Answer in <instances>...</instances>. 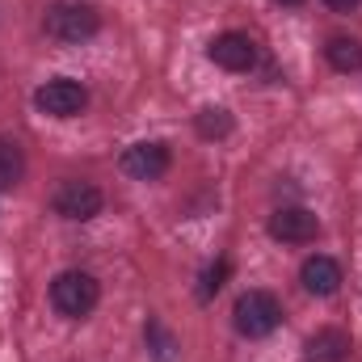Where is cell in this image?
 Instances as JSON below:
<instances>
[{
	"label": "cell",
	"instance_id": "8",
	"mask_svg": "<svg viewBox=\"0 0 362 362\" xmlns=\"http://www.w3.org/2000/svg\"><path fill=\"white\" fill-rule=\"evenodd\" d=\"M270 236L282 245H312L320 236V219L308 206H278L270 215Z\"/></svg>",
	"mask_w": 362,
	"mask_h": 362
},
{
	"label": "cell",
	"instance_id": "15",
	"mask_svg": "<svg viewBox=\"0 0 362 362\" xmlns=\"http://www.w3.org/2000/svg\"><path fill=\"white\" fill-rule=\"evenodd\" d=\"M228 274H232V262H228V257H219L215 266H206V270H202V278H198V299H202V303H211V299L223 291Z\"/></svg>",
	"mask_w": 362,
	"mask_h": 362
},
{
	"label": "cell",
	"instance_id": "17",
	"mask_svg": "<svg viewBox=\"0 0 362 362\" xmlns=\"http://www.w3.org/2000/svg\"><path fill=\"white\" fill-rule=\"evenodd\" d=\"M274 4H286V8H299L303 0H274Z\"/></svg>",
	"mask_w": 362,
	"mask_h": 362
},
{
	"label": "cell",
	"instance_id": "13",
	"mask_svg": "<svg viewBox=\"0 0 362 362\" xmlns=\"http://www.w3.org/2000/svg\"><path fill=\"white\" fill-rule=\"evenodd\" d=\"M194 127L202 139H223V135H232V114L223 105H206V110H198Z\"/></svg>",
	"mask_w": 362,
	"mask_h": 362
},
{
	"label": "cell",
	"instance_id": "6",
	"mask_svg": "<svg viewBox=\"0 0 362 362\" xmlns=\"http://www.w3.org/2000/svg\"><path fill=\"white\" fill-rule=\"evenodd\" d=\"M206 59H211L215 68H223V72H249V68L257 64V47H253L249 34H240V30H223V34L211 38Z\"/></svg>",
	"mask_w": 362,
	"mask_h": 362
},
{
	"label": "cell",
	"instance_id": "11",
	"mask_svg": "<svg viewBox=\"0 0 362 362\" xmlns=\"http://www.w3.org/2000/svg\"><path fill=\"white\" fill-rule=\"evenodd\" d=\"M325 59H329L333 72H362V42L337 34V38L325 42Z\"/></svg>",
	"mask_w": 362,
	"mask_h": 362
},
{
	"label": "cell",
	"instance_id": "12",
	"mask_svg": "<svg viewBox=\"0 0 362 362\" xmlns=\"http://www.w3.org/2000/svg\"><path fill=\"white\" fill-rule=\"evenodd\" d=\"M21 177H25V156H21V144L0 135V189L21 185Z\"/></svg>",
	"mask_w": 362,
	"mask_h": 362
},
{
	"label": "cell",
	"instance_id": "1",
	"mask_svg": "<svg viewBox=\"0 0 362 362\" xmlns=\"http://www.w3.org/2000/svg\"><path fill=\"white\" fill-rule=\"evenodd\" d=\"M42 30H47V38H55L64 47H81L101 30V17L89 0H55L42 17Z\"/></svg>",
	"mask_w": 362,
	"mask_h": 362
},
{
	"label": "cell",
	"instance_id": "7",
	"mask_svg": "<svg viewBox=\"0 0 362 362\" xmlns=\"http://www.w3.org/2000/svg\"><path fill=\"white\" fill-rule=\"evenodd\" d=\"M169 165H173V156H169V148L156 144V139L131 144V148L122 152V160H118V169H122L131 181H160L165 173H169Z\"/></svg>",
	"mask_w": 362,
	"mask_h": 362
},
{
	"label": "cell",
	"instance_id": "5",
	"mask_svg": "<svg viewBox=\"0 0 362 362\" xmlns=\"http://www.w3.org/2000/svg\"><path fill=\"white\" fill-rule=\"evenodd\" d=\"M34 105L42 114H51V118H76L89 105V89L81 81H72V76H55V81L34 89Z\"/></svg>",
	"mask_w": 362,
	"mask_h": 362
},
{
	"label": "cell",
	"instance_id": "3",
	"mask_svg": "<svg viewBox=\"0 0 362 362\" xmlns=\"http://www.w3.org/2000/svg\"><path fill=\"white\" fill-rule=\"evenodd\" d=\"M232 325L240 337L257 341V337H270L274 329L282 325V303L274 299L270 291H245L232 308Z\"/></svg>",
	"mask_w": 362,
	"mask_h": 362
},
{
	"label": "cell",
	"instance_id": "14",
	"mask_svg": "<svg viewBox=\"0 0 362 362\" xmlns=\"http://www.w3.org/2000/svg\"><path fill=\"white\" fill-rule=\"evenodd\" d=\"M144 341H148V350H152L156 362H173V354H177V337H173L160 320H148V325H144Z\"/></svg>",
	"mask_w": 362,
	"mask_h": 362
},
{
	"label": "cell",
	"instance_id": "10",
	"mask_svg": "<svg viewBox=\"0 0 362 362\" xmlns=\"http://www.w3.org/2000/svg\"><path fill=\"white\" fill-rule=\"evenodd\" d=\"M303 358L308 362H346L350 358V337L341 329H316L303 341Z\"/></svg>",
	"mask_w": 362,
	"mask_h": 362
},
{
	"label": "cell",
	"instance_id": "2",
	"mask_svg": "<svg viewBox=\"0 0 362 362\" xmlns=\"http://www.w3.org/2000/svg\"><path fill=\"white\" fill-rule=\"evenodd\" d=\"M97 299H101V286L85 270H64V274H55V282H51V308L59 316H68V320H85L97 308Z\"/></svg>",
	"mask_w": 362,
	"mask_h": 362
},
{
	"label": "cell",
	"instance_id": "9",
	"mask_svg": "<svg viewBox=\"0 0 362 362\" xmlns=\"http://www.w3.org/2000/svg\"><path fill=\"white\" fill-rule=\"evenodd\" d=\"M299 282H303V291L308 295H337V286H341V266L333 262V257H325V253H316V257H308L303 266H299Z\"/></svg>",
	"mask_w": 362,
	"mask_h": 362
},
{
	"label": "cell",
	"instance_id": "4",
	"mask_svg": "<svg viewBox=\"0 0 362 362\" xmlns=\"http://www.w3.org/2000/svg\"><path fill=\"white\" fill-rule=\"evenodd\" d=\"M101 189L93 181H59V189L51 194V211L68 223H89L93 215H101Z\"/></svg>",
	"mask_w": 362,
	"mask_h": 362
},
{
	"label": "cell",
	"instance_id": "16",
	"mask_svg": "<svg viewBox=\"0 0 362 362\" xmlns=\"http://www.w3.org/2000/svg\"><path fill=\"white\" fill-rule=\"evenodd\" d=\"M325 4H329L333 13H354V8H358L362 0H325Z\"/></svg>",
	"mask_w": 362,
	"mask_h": 362
}]
</instances>
